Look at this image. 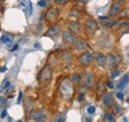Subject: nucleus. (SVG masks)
Segmentation results:
<instances>
[{
	"label": "nucleus",
	"instance_id": "38",
	"mask_svg": "<svg viewBox=\"0 0 129 122\" xmlns=\"http://www.w3.org/2000/svg\"><path fill=\"white\" fill-rule=\"evenodd\" d=\"M115 1H118V2H125V1H127V0H115Z\"/></svg>",
	"mask_w": 129,
	"mask_h": 122
},
{
	"label": "nucleus",
	"instance_id": "30",
	"mask_svg": "<svg viewBox=\"0 0 129 122\" xmlns=\"http://www.w3.org/2000/svg\"><path fill=\"white\" fill-rule=\"evenodd\" d=\"M38 5H39L40 7H45V6L47 5V2H46L45 0H41V1L38 2Z\"/></svg>",
	"mask_w": 129,
	"mask_h": 122
},
{
	"label": "nucleus",
	"instance_id": "20",
	"mask_svg": "<svg viewBox=\"0 0 129 122\" xmlns=\"http://www.w3.org/2000/svg\"><path fill=\"white\" fill-rule=\"evenodd\" d=\"M115 24H116V21H110L109 18L108 19H105V20H102V22H101V26L107 27V28L112 27L113 25H115Z\"/></svg>",
	"mask_w": 129,
	"mask_h": 122
},
{
	"label": "nucleus",
	"instance_id": "11",
	"mask_svg": "<svg viewBox=\"0 0 129 122\" xmlns=\"http://www.w3.org/2000/svg\"><path fill=\"white\" fill-rule=\"evenodd\" d=\"M84 27H85L86 30L90 31V32H96L98 30V24H97V22H95L92 19L86 20L84 22Z\"/></svg>",
	"mask_w": 129,
	"mask_h": 122
},
{
	"label": "nucleus",
	"instance_id": "23",
	"mask_svg": "<svg viewBox=\"0 0 129 122\" xmlns=\"http://www.w3.org/2000/svg\"><path fill=\"white\" fill-rule=\"evenodd\" d=\"M54 121H56V122L66 121V116H64V114H60V115H58V116H57V118H55V119H54Z\"/></svg>",
	"mask_w": 129,
	"mask_h": 122
},
{
	"label": "nucleus",
	"instance_id": "39",
	"mask_svg": "<svg viewBox=\"0 0 129 122\" xmlns=\"http://www.w3.org/2000/svg\"><path fill=\"white\" fill-rule=\"evenodd\" d=\"M40 47V44H35V48H39Z\"/></svg>",
	"mask_w": 129,
	"mask_h": 122
},
{
	"label": "nucleus",
	"instance_id": "3",
	"mask_svg": "<svg viewBox=\"0 0 129 122\" xmlns=\"http://www.w3.org/2000/svg\"><path fill=\"white\" fill-rule=\"evenodd\" d=\"M60 16V11L58 8L56 7H51L47 10V12L45 13V19L49 23H55L58 21Z\"/></svg>",
	"mask_w": 129,
	"mask_h": 122
},
{
	"label": "nucleus",
	"instance_id": "9",
	"mask_svg": "<svg viewBox=\"0 0 129 122\" xmlns=\"http://www.w3.org/2000/svg\"><path fill=\"white\" fill-rule=\"evenodd\" d=\"M30 118L34 121H45L47 117L40 110H32L30 112Z\"/></svg>",
	"mask_w": 129,
	"mask_h": 122
},
{
	"label": "nucleus",
	"instance_id": "14",
	"mask_svg": "<svg viewBox=\"0 0 129 122\" xmlns=\"http://www.w3.org/2000/svg\"><path fill=\"white\" fill-rule=\"evenodd\" d=\"M106 92V84L100 79L98 80V82L96 83V93L98 96L103 95Z\"/></svg>",
	"mask_w": 129,
	"mask_h": 122
},
{
	"label": "nucleus",
	"instance_id": "41",
	"mask_svg": "<svg viewBox=\"0 0 129 122\" xmlns=\"http://www.w3.org/2000/svg\"><path fill=\"white\" fill-rule=\"evenodd\" d=\"M127 102H128V103H129V97H128V98H127Z\"/></svg>",
	"mask_w": 129,
	"mask_h": 122
},
{
	"label": "nucleus",
	"instance_id": "4",
	"mask_svg": "<svg viewBox=\"0 0 129 122\" xmlns=\"http://www.w3.org/2000/svg\"><path fill=\"white\" fill-rule=\"evenodd\" d=\"M119 62L117 61V57L113 54H108L106 57H105V65H104V68L107 69V70H112L115 69L117 67Z\"/></svg>",
	"mask_w": 129,
	"mask_h": 122
},
{
	"label": "nucleus",
	"instance_id": "13",
	"mask_svg": "<svg viewBox=\"0 0 129 122\" xmlns=\"http://www.w3.org/2000/svg\"><path fill=\"white\" fill-rule=\"evenodd\" d=\"M60 30H61V26H60L59 24H56V25L52 26L51 28H49V30L45 33V36H46V37H51V38H53V37L57 36V35L60 33Z\"/></svg>",
	"mask_w": 129,
	"mask_h": 122
},
{
	"label": "nucleus",
	"instance_id": "35",
	"mask_svg": "<svg viewBox=\"0 0 129 122\" xmlns=\"http://www.w3.org/2000/svg\"><path fill=\"white\" fill-rule=\"evenodd\" d=\"M22 97H23V92H19V95H18V102L20 103V101L22 100Z\"/></svg>",
	"mask_w": 129,
	"mask_h": 122
},
{
	"label": "nucleus",
	"instance_id": "15",
	"mask_svg": "<svg viewBox=\"0 0 129 122\" xmlns=\"http://www.w3.org/2000/svg\"><path fill=\"white\" fill-rule=\"evenodd\" d=\"M60 59L64 63H70V62L73 61V55L69 51H63V52H61Z\"/></svg>",
	"mask_w": 129,
	"mask_h": 122
},
{
	"label": "nucleus",
	"instance_id": "25",
	"mask_svg": "<svg viewBox=\"0 0 129 122\" xmlns=\"http://www.w3.org/2000/svg\"><path fill=\"white\" fill-rule=\"evenodd\" d=\"M119 75H120V72L118 70H114L112 73H111V75H110V77L113 79V78H115L116 76H118Z\"/></svg>",
	"mask_w": 129,
	"mask_h": 122
},
{
	"label": "nucleus",
	"instance_id": "36",
	"mask_svg": "<svg viewBox=\"0 0 129 122\" xmlns=\"http://www.w3.org/2000/svg\"><path fill=\"white\" fill-rule=\"evenodd\" d=\"M6 71H7V68H6V67H2V68L0 69V72H1V73H4V72H6Z\"/></svg>",
	"mask_w": 129,
	"mask_h": 122
},
{
	"label": "nucleus",
	"instance_id": "28",
	"mask_svg": "<svg viewBox=\"0 0 129 122\" xmlns=\"http://www.w3.org/2000/svg\"><path fill=\"white\" fill-rule=\"evenodd\" d=\"M87 112H88V113H90V114L94 113V112H95V107H94V106H89L88 108H87Z\"/></svg>",
	"mask_w": 129,
	"mask_h": 122
},
{
	"label": "nucleus",
	"instance_id": "7",
	"mask_svg": "<svg viewBox=\"0 0 129 122\" xmlns=\"http://www.w3.org/2000/svg\"><path fill=\"white\" fill-rule=\"evenodd\" d=\"M73 45L74 47L79 50V51H85L87 48H88V44L86 41H84L83 39L81 38H79V37H76L74 42H73Z\"/></svg>",
	"mask_w": 129,
	"mask_h": 122
},
{
	"label": "nucleus",
	"instance_id": "17",
	"mask_svg": "<svg viewBox=\"0 0 129 122\" xmlns=\"http://www.w3.org/2000/svg\"><path fill=\"white\" fill-rule=\"evenodd\" d=\"M128 83H129V76L128 75H125V76H123V77H121V79L118 81L117 87H118L119 89H121V88L125 87Z\"/></svg>",
	"mask_w": 129,
	"mask_h": 122
},
{
	"label": "nucleus",
	"instance_id": "2",
	"mask_svg": "<svg viewBox=\"0 0 129 122\" xmlns=\"http://www.w3.org/2000/svg\"><path fill=\"white\" fill-rule=\"evenodd\" d=\"M53 77V70L50 65H46L38 75V81L40 83H49Z\"/></svg>",
	"mask_w": 129,
	"mask_h": 122
},
{
	"label": "nucleus",
	"instance_id": "12",
	"mask_svg": "<svg viewBox=\"0 0 129 122\" xmlns=\"http://www.w3.org/2000/svg\"><path fill=\"white\" fill-rule=\"evenodd\" d=\"M83 80L87 87H92L94 85V76L90 73H84L83 74Z\"/></svg>",
	"mask_w": 129,
	"mask_h": 122
},
{
	"label": "nucleus",
	"instance_id": "42",
	"mask_svg": "<svg viewBox=\"0 0 129 122\" xmlns=\"http://www.w3.org/2000/svg\"><path fill=\"white\" fill-rule=\"evenodd\" d=\"M128 57H129V56H128Z\"/></svg>",
	"mask_w": 129,
	"mask_h": 122
},
{
	"label": "nucleus",
	"instance_id": "33",
	"mask_svg": "<svg viewBox=\"0 0 129 122\" xmlns=\"http://www.w3.org/2000/svg\"><path fill=\"white\" fill-rule=\"evenodd\" d=\"M10 85H11V83H10V81H6V83H3V87L6 89V88H8V87H10Z\"/></svg>",
	"mask_w": 129,
	"mask_h": 122
},
{
	"label": "nucleus",
	"instance_id": "26",
	"mask_svg": "<svg viewBox=\"0 0 129 122\" xmlns=\"http://www.w3.org/2000/svg\"><path fill=\"white\" fill-rule=\"evenodd\" d=\"M70 15L76 16V17H80V16H81V12H80V11H77V10H72V11L70 12Z\"/></svg>",
	"mask_w": 129,
	"mask_h": 122
},
{
	"label": "nucleus",
	"instance_id": "27",
	"mask_svg": "<svg viewBox=\"0 0 129 122\" xmlns=\"http://www.w3.org/2000/svg\"><path fill=\"white\" fill-rule=\"evenodd\" d=\"M55 2L58 5H64V4H67L69 2V0H55Z\"/></svg>",
	"mask_w": 129,
	"mask_h": 122
},
{
	"label": "nucleus",
	"instance_id": "18",
	"mask_svg": "<svg viewBox=\"0 0 129 122\" xmlns=\"http://www.w3.org/2000/svg\"><path fill=\"white\" fill-rule=\"evenodd\" d=\"M69 26H70V30L73 31L74 33H79V32H80L81 27H80V23H79V22H77V21H72V22H70Z\"/></svg>",
	"mask_w": 129,
	"mask_h": 122
},
{
	"label": "nucleus",
	"instance_id": "32",
	"mask_svg": "<svg viewBox=\"0 0 129 122\" xmlns=\"http://www.w3.org/2000/svg\"><path fill=\"white\" fill-rule=\"evenodd\" d=\"M83 97H84V92H81V93H80V96H79V98H78V101L81 102V100L83 99Z\"/></svg>",
	"mask_w": 129,
	"mask_h": 122
},
{
	"label": "nucleus",
	"instance_id": "37",
	"mask_svg": "<svg viewBox=\"0 0 129 122\" xmlns=\"http://www.w3.org/2000/svg\"><path fill=\"white\" fill-rule=\"evenodd\" d=\"M18 45H15V46L13 47V48H12V49H11V52H14V51H16L17 49H18Z\"/></svg>",
	"mask_w": 129,
	"mask_h": 122
},
{
	"label": "nucleus",
	"instance_id": "19",
	"mask_svg": "<svg viewBox=\"0 0 129 122\" xmlns=\"http://www.w3.org/2000/svg\"><path fill=\"white\" fill-rule=\"evenodd\" d=\"M81 76L80 75V74H73L72 76H71V77H70V79L74 82V83H80L81 81Z\"/></svg>",
	"mask_w": 129,
	"mask_h": 122
},
{
	"label": "nucleus",
	"instance_id": "10",
	"mask_svg": "<svg viewBox=\"0 0 129 122\" xmlns=\"http://www.w3.org/2000/svg\"><path fill=\"white\" fill-rule=\"evenodd\" d=\"M120 10H121V4H120V2H118V1L113 2L112 4H111L110 9H109V12H108V17L109 18L110 17H115V16L120 12Z\"/></svg>",
	"mask_w": 129,
	"mask_h": 122
},
{
	"label": "nucleus",
	"instance_id": "6",
	"mask_svg": "<svg viewBox=\"0 0 129 122\" xmlns=\"http://www.w3.org/2000/svg\"><path fill=\"white\" fill-rule=\"evenodd\" d=\"M102 103H103L104 106L106 107V108H108V109L112 108L113 104H114V98H113L112 93L105 92L103 94V96H102Z\"/></svg>",
	"mask_w": 129,
	"mask_h": 122
},
{
	"label": "nucleus",
	"instance_id": "29",
	"mask_svg": "<svg viewBox=\"0 0 129 122\" xmlns=\"http://www.w3.org/2000/svg\"><path fill=\"white\" fill-rule=\"evenodd\" d=\"M106 87H108V88H110V89H112L113 87V82L112 81H110V80H107L106 81Z\"/></svg>",
	"mask_w": 129,
	"mask_h": 122
},
{
	"label": "nucleus",
	"instance_id": "24",
	"mask_svg": "<svg viewBox=\"0 0 129 122\" xmlns=\"http://www.w3.org/2000/svg\"><path fill=\"white\" fill-rule=\"evenodd\" d=\"M113 106H114V113L115 114H117V113H119L121 111V106L119 104L115 103V104H113Z\"/></svg>",
	"mask_w": 129,
	"mask_h": 122
},
{
	"label": "nucleus",
	"instance_id": "34",
	"mask_svg": "<svg viewBox=\"0 0 129 122\" xmlns=\"http://www.w3.org/2000/svg\"><path fill=\"white\" fill-rule=\"evenodd\" d=\"M6 115H7V110H6V109H4V110L1 112V118H5V117H6Z\"/></svg>",
	"mask_w": 129,
	"mask_h": 122
},
{
	"label": "nucleus",
	"instance_id": "8",
	"mask_svg": "<svg viewBox=\"0 0 129 122\" xmlns=\"http://www.w3.org/2000/svg\"><path fill=\"white\" fill-rule=\"evenodd\" d=\"M75 38L76 36L73 31H71L70 29H66L63 31V41L66 44H73Z\"/></svg>",
	"mask_w": 129,
	"mask_h": 122
},
{
	"label": "nucleus",
	"instance_id": "1",
	"mask_svg": "<svg viewBox=\"0 0 129 122\" xmlns=\"http://www.w3.org/2000/svg\"><path fill=\"white\" fill-rule=\"evenodd\" d=\"M75 92H76V88H75L74 82L68 77L64 78L60 84V93L62 98L66 101L71 100L75 95Z\"/></svg>",
	"mask_w": 129,
	"mask_h": 122
},
{
	"label": "nucleus",
	"instance_id": "22",
	"mask_svg": "<svg viewBox=\"0 0 129 122\" xmlns=\"http://www.w3.org/2000/svg\"><path fill=\"white\" fill-rule=\"evenodd\" d=\"M103 120L105 121H115V118H114V115L111 114V113H105L104 116H103Z\"/></svg>",
	"mask_w": 129,
	"mask_h": 122
},
{
	"label": "nucleus",
	"instance_id": "31",
	"mask_svg": "<svg viewBox=\"0 0 129 122\" xmlns=\"http://www.w3.org/2000/svg\"><path fill=\"white\" fill-rule=\"evenodd\" d=\"M116 97L122 100V99L124 98V95H123V93H122V92H116Z\"/></svg>",
	"mask_w": 129,
	"mask_h": 122
},
{
	"label": "nucleus",
	"instance_id": "40",
	"mask_svg": "<svg viewBox=\"0 0 129 122\" xmlns=\"http://www.w3.org/2000/svg\"><path fill=\"white\" fill-rule=\"evenodd\" d=\"M1 11H2V4L0 3V12H1Z\"/></svg>",
	"mask_w": 129,
	"mask_h": 122
},
{
	"label": "nucleus",
	"instance_id": "16",
	"mask_svg": "<svg viewBox=\"0 0 129 122\" xmlns=\"http://www.w3.org/2000/svg\"><path fill=\"white\" fill-rule=\"evenodd\" d=\"M95 63L98 67L100 68H104L105 65V56L102 53H98L95 57Z\"/></svg>",
	"mask_w": 129,
	"mask_h": 122
},
{
	"label": "nucleus",
	"instance_id": "21",
	"mask_svg": "<svg viewBox=\"0 0 129 122\" xmlns=\"http://www.w3.org/2000/svg\"><path fill=\"white\" fill-rule=\"evenodd\" d=\"M1 42H3L4 44H7V45H11L12 44V38L7 36V35H2L1 37Z\"/></svg>",
	"mask_w": 129,
	"mask_h": 122
},
{
	"label": "nucleus",
	"instance_id": "5",
	"mask_svg": "<svg viewBox=\"0 0 129 122\" xmlns=\"http://www.w3.org/2000/svg\"><path fill=\"white\" fill-rule=\"evenodd\" d=\"M92 60H93V55H92L91 52H88V51L82 53L81 56H80V58H79L80 64H81V66H84V67L89 66L91 64Z\"/></svg>",
	"mask_w": 129,
	"mask_h": 122
}]
</instances>
